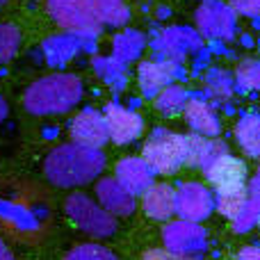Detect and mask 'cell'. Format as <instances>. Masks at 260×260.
I'll return each mask as SVG.
<instances>
[{
  "label": "cell",
  "mask_w": 260,
  "mask_h": 260,
  "mask_svg": "<svg viewBox=\"0 0 260 260\" xmlns=\"http://www.w3.org/2000/svg\"><path fill=\"white\" fill-rule=\"evenodd\" d=\"M105 169V155L99 148L82 146V144H64L50 151L46 157L44 171L48 180L57 187H76L91 183Z\"/></svg>",
  "instance_id": "obj_1"
},
{
  "label": "cell",
  "mask_w": 260,
  "mask_h": 260,
  "mask_svg": "<svg viewBox=\"0 0 260 260\" xmlns=\"http://www.w3.org/2000/svg\"><path fill=\"white\" fill-rule=\"evenodd\" d=\"M82 99V80L71 73H55L32 82L23 96V105L32 114H62Z\"/></svg>",
  "instance_id": "obj_2"
},
{
  "label": "cell",
  "mask_w": 260,
  "mask_h": 260,
  "mask_svg": "<svg viewBox=\"0 0 260 260\" xmlns=\"http://www.w3.org/2000/svg\"><path fill=\"white\" fill-rule=\"evenodd\" d=\"M185 155H187V135L169 133V130L153 133L142 148V157L155 174L162 176L176 174L185 165Z\"/></svg>",
  "instance_id": "obj_3"
},
{
  "label": "cell",
  "mask_w": 260,
  "mask_h": 260,
  "mask_svg": "<svg viewBox=\"0 0 260 260\" xmlns=\"http://www.w3.org/2000/svg\"><path fill=\"white\" fill-rule=\"evenodd\" d=\"M46 7L53 21L73 35L94 37L101 32L103 21L89 0H46Z\"/></svg>",
  "instance_id": "obj_4"
},
{
  "label": "cell",
  "mask_w": 260,
  "mask_h": 260,
  "mask_svg": "<svg viewBox=\"0 0 260 260\" xmlns=\"http://www.w3.org/2000/svg\"><path fill=\"white\" fill-rule=\"evenodd\" d=\"M64 210H67L69 219L73 224L80 226L85 233L94 235V238H110L114 233V229H117L112 212H108L103 206L94 203L85 194H71L67 199Z\"/></svg>",
  "instance_id": "obj_5"
},
{
  "label": "cell",
  "mask_w": 260,
  "mask_h": 260,
  "mask_svg": "<svg viewBox=\"0 0 260 260\" xmlns=\"http://www.w3.org/2000/svg\"><path fill=\"white\" fill-rule=\"evenodd\" d=\"M162 242L169 251L178 253V256H197V253L206 251V231L203 226H199V221H189V219H178L171 221L165 226L162 231Z\"/></svg>",
  "instance_id": "obj_6"
},
{
  "label": "cell",
  "mask_w": 260,
  "mask_h": 260,
  "mask_svg": "<svg viewBox=\"0 0 260 260\" xmlns=\"http://www.w3.org/2000/svg\"><path fill=\"white\" fill-rule=\"evenodd\" d=\"M197 30L203 39H231L235 35V12L231 5L206 0L197 9Z\"/></svg>",
  "instance_id": "obj_7"
},
{
  "label": "cell",
  "mask_w": 260,
  "mask_h": 260,
  "mask_svg": "<svg viewBox=\"0 0 260 260\" xmlns=\"http://www.w3.org/2000/svg\"><path fill=\"white\" fill-rule=\"evenodd\" d=\"M201 46V35L187 30V27H167L153 41V48L162 59H171V62H183L192 50Z\"/></svg>",
  "instance_id": "obj_8"
},
{
  "label": "cell",
  "mask_w": 260,
  "mask_h": 260,
  "mask_svg": "<svg viewBox=\"0 0 260 260\" xmlns=\"http://www.w3.org/2000/svg\"><path fill=\"white\" fill-rule=\"evenodd\" d=\"M212 194L201 183H183L176 189V212L180 219L203 221L212 212Z\"/></svg>",
  "instance_id": "obj_9"
},
{
  "label": "cell",
  "mask_w": 260,
  "mask_h": 260,
  "mask_svg": "<svg viewBox=\"0 0 260 260\" xmlns=\"http://www.w3.org/2000/svg\"><path fill=\"white\" fill-rule=\"evenodd\" d=\"M105 123H108V135L114 144L123 146V144H130L142 135L144 130V119L139 117L137 112L128 108H121V105L112 103L105 108Z\"/></svg>",
  "instance_id": "obj_10"
},
{
  "label": "cell",
  "mask_w": 260,
  "mask_h": 260,
  "mask_svg": "<svg viewBox=\"0 0 260 260\" xmlns=\"http://www.w3.org/2000/svg\"><path fill=\"white\" fill-rule=\"evenodd\" d=\"M71 139L82 146L101 148L110 139L105 117L94 110H85L71 121Z\"/></svg>",
  "instance_id": "obj_11"
},
{
  "label": "cell",
  "mask_w": 260,
  "mask_h": 260,
  "mask_svg": "<svg viewBox=\"0 0 260 260\" xmlns=\"http://www.w3.org/2000/svg\"><path fill=\"white\" fill-rule=\"evenodd\" d=\"M206 176L217 189L235 187V185H244L247 180V167L240 157L221 153L217 160H212L206 167Z\"/></svg>",
  "instance_id": "obj_12"
},
{
  "label": "cell",
  "mask_w": 260,
  "mask_h": 260,
  "mask_svg": "<svg viewBox=\"0 0 260 260\" xmlns=\"http://www.w3.org/2000/svg\"><path fill=\"white\" fill-rule=\"evenodd\" d=\"M155 171L144 157H123L117 162V180L133 194H144L153 185Z\"/></svg>",
  "instance_id": "obj_13"
},
{
  "label": "cell",
  "mask_w": 260,
  "mask_h": 260,
  "mask_svg": "<svg viewBox=\"0 0 260 260\" xmlns=\"http://www.w3.org/2000/svg\"><path fill=\"white\" fill-rule=\"evenodd\" d=\"M178 64L171 59H160V62H142L137 69V82L144 96H155L160 89H165L176 76Z\"/></svg>",
  "instance_id": "obj_14"
},
{
  "label": "cell",
  "mask_w": 260,
  "mask_h": 260,
  "mask_svg": "<svg viewBox=\"0 0 260 260\" xmlns=\"http://www.w3.org/2000/svg\"><path fill=\"white\" fill-rule=\"evenodd\" d=\"M96 194H99L101 206L112 215L126 217L135 210V194L128 192L117 178H103L96 185Z\"/></svg>",
  "instance_id": "obj_15"
},
{
  "label": "cell",
  "mask_w": 260,
  "mask_h": 260,
  "mask_svg": "<svg viewBox=\"0 0 260 260\" xmlns=\"http://www.w3.org/2000/svg\"><path fill=\"white\" fill-rule=\"evenodd\" d=\"M142 208L151 219H157V221L169 219L176 212V189H171L169 185L153 183L151 187L144 192Z\"/></svg>",
  "instance_id": "obj_16"
},
{
  "label": "cell",
  "mask_w": 260,
  "mask_h": 260,
  "mask_svg": "<svg viewBox=\"0 0 260 260\" xmlns=\"http://www.w3.org/2000/svg\"><path fill=\"white\" fill-rule=\"evenodd\" d=\"M226 153L224 142L215 137H206V135H187V155H185V165L187 167H201L206 169L212 160Z\"/></svg>",
  "instance_id": "obj_17"
},
{
  "label": "cell",
  "mask_w": 260,
  "mask_h": 260,
  "mask_svg": "<svg viewBox=\"0 0 260 260\" xmlns=\"http://www.w3.org/2000/svg\"><path fill=\"white\" fill-rule=\"evenodd\" d=\"M185 114V121L189 123V128L199 135H206V137H217L221 133V126H219V119H217L215 110L201 99H192L187 101L183 110Z\"/></svg>",
  "instance_id": "obj_18"
},
{
  "label": "cell",
  "mask_w": 260,
  "mask_h": 260,
  "mask_svg": "<svg viewBox=\"0 0 260 260\" xmlns=\"http://www.w3.org/2000/svg\"><path fill=\"white\" fill-rule=\"evenodd\" d=\"M235 139H238L240 148L244 151V155L258 160L260 157V117L256 114H247L238 121L235 126Z\"/></svg>",
  "instance_id": "obj_19"
},
{
  "label": "cell",
  "mask_w": 260,
  "mask_h": 260,
  "mask_svg": "<svg viewBox=\"0 0 260 260\" xmlns=\"http://www.w3.org/2000/svg\"><path fill=\"white\" fill-rule=\"evenodd\" d=\"M78 53V35H59V37H50L44 41V55L46 62L53 67H62V64L71 62Z\"/></svg>",
  "instance_id": "obj_20"
},
{
  "label": "cell",
  "mask_w": 260,
  "mask_h": 260,
  "mask_svg": "<svg viewBox=\"0 0 260 260\" xmlns=\"http://www.w3.org/2000/svg\"><path fill=\"white\" fill-rule=\"evenodd\" d=\"M146 46V37L137 30H126L121 35L114 37L112 41V57L119 59V62H133V59L139 57V53Z\"/></svg>",
  "instance_id": "obj_21"
},
{
  "label": "cell",
  "mask_w": 260,
  "mask_h": 260,
  "mask_svg": "<svg viewBox=\"0 0 260 260\" xmlns=\"http://www.w3.org/2000/svg\"><path fill=\"white\" fill-rule=\"evenodd\" d=\"M249 201V189L244 185H235V187H224L217 189V210L231 221L240 215L244 203Z\"/></svg>",
  "instance_id": "obj_22"
},
{
  "label": "cell",
  "mask_w": 260,
  "mask_h": 260,
  "mask_svg": "<svg viewBox=\"0 0 260 260\" xmlns=\"http://www.w3.org/2000/svg\"><path fill=\"white\" fill-rule=\"evenodd\" d=\"M187 105V91L180 85H167L155 94V108L167 117H176L180 114Z\"/></svg>",
  "instance_id": "obj_23"
},
{
  "label": "cell",
  "mask_w": 260,
  "mask_h": 260,
  "mask_svg": "<svg viewBox=\"0 0 260 260\" xmlns=\"http://www.w3.org/2000/svg\"><path fill=\"white\" fill-rule=\"evenodd\" d=\"M94 9L99 12L101 21L110 25H126L130 18V9L123 0H89Z\"/></svg>",
  "instance_id": "obj_24"
},
{
  "label": "cell",
  "mask_w": 260,
  "mask_h": 260,
  "mask_svg": "<svg viewBox=\"0 0 260 260\" xmlns=\"http://www.w3.org/2000/svg\"><path fill=\"white\" fill-rule=\"evenodd\" d=\"M235 87L242 91H260V59H242L238 64Z\"/></svg>",
  "instance_id": "obj_25"
},
{
  "label": "cell",
  "mask_w": 260,
  "mask_h": 260,
  "mask_svg": "<svg viewBox=\"0 0 260 260\" xmlns=\"http://www.w3.org/2000/svg\"><path fill=\"white\" fill-rule=\"evenodd\" d=\"M96 71H99V76L103 78L105 82H110L112 87H117V89H121L123 82H126V71H123V62H119V59L114 57H99L94 62Z\"/></svg>",
  "instance_id": "obj_26"
},
{
  "label": "cell",
  "mask_w": 260,
  "mask_h": 260,
  "mask_svg": "<svg viewBox=\"0 0 260 260\" xmlns=\"http://www.w3.org/2000/svg\"><path fill=\"white\" fill-rule=\"evenodd\" d=\"M206 82H208V91L219 101L231 99L235 91V78H231L229 73L221 71V69H215V71L208 73Z\"/></svg>",
  "instance_id": "obj_27"
},
{
  "label": "cell",
  "mask_w": 260,
  "mask_h": 260,
  "mask_svg": "<svg viewBox=\"0 0 260 260\" xmlns=\"http://www.w3.org/2000/svg\"><path fill=\"white\" fill-rule=\"evenodd\" d=\"M258 219H260V197H249V201L244 203L240 215L233 219V231L235 233H247L253 226H258Z\"/></svg>",
  "instance_id": "obj_28"
},
{
  "label": "cell",
  "mask_w": 260,
  "mask_h": 260,
  "mask_svg": "<svg viewBox=\"0 0 260 260\" xmlns=\"http://www.w3.org/2000/svg\"><path fill=\"white\" fill-rule=\"evenodd\" d=\"M21 46V32L9 23H0V64L9 62L18 53Z\"/></svg>",
  "instance_id": "obj_29"
},
{
  "label": "cell",
  "mask_w": 260,
  "mask_h": 260,
  "mask_svg": "<svg viewBox=\"0 0 260 260\" xmlns=\"http://www.w3.org/2000/svg\"><path fill=\"white\" fill-rule=\"evenodd\" d=\"M64 260H117V256L101 244H80L71 249Z\"/></svg>",
  "instance_id": "obj_30"
},
{
  "label": "cell",
  "mask_w": 260,
  "mask_h": 260,
  "mask_svg": "<svg viewBox=\"0 0 260 260\" xmlns=\"http://www.w3.org/2000/svg\"><path fill=\"white\" fill-rule=\"evenodd\" d=\"M231 9L240 16H260V0H231Z\"/></svg>",
  "instance_id": "obj_31"
},
{
  "label": "cell",
  "mask_w": 260,
  "mask_h": 260,
  "mask_svg": "<svg viewBox=\"0 0 260 260\" xmlns=\"http://www.w3.org/2000/svg\"><path fill=\"white\" fill-rule=\"evenodd\" d=\"M142 260H189L187 256H178V253L169 251V249H151L142 256Z\"/></svg>",
  "instance_id": "obj_32"
},
{
  "label": "cell",
  "mask_w": 260,
  "mask_h": 260,
  "mask_svg": "<svg viewBox=\"0 0 260 260\" xmlns=\"http://www.w3.org/2000/svg\"><path fill=\"white\" fill-rule=\"evenodd\" d=\"M238 260H260V247H244L238 253Z\"/></svg>",
  "instance_id": "obj_33"
},
{
  "label": "cell",
  "mask_w": 260,
  "mask_h": 260,
  "mask_svg": "<svg viewBox=\"0 0 260 260\" xmlns=\"http://www.w3.org/2000/svg\"><path fill=\"white\" fill-rule=\"evenodd\" d=\"M249 197H260V167L258 171L251 176V180H249Z\"/></svg>",
  "instance_id": "obj_34"
},
{
  "label": "cell",
  "mask_w": 260,
  "mask_h": 260,
  "mask_svg": "<svg viewBox=\"0 0 260 260\" xmlns=\"http://www.w3.org/2000/svg\"><path fill=\"white\" fill-rule=\"evenodd\" d=\"M0 260H14V256H12V251L7 249V244L0 240Z\"/></svg>",
  "instance_id": "obj_35"
},
{
  "label": "cell",
  "mask_w": 260,
  "mask_h": 260,
  "mask_svg": "<svg viewBox=\"0 0 260 260\" xmlns=\"http://www.w3.org/2000/svg\"><path fill=\"white\" fill-rule=\"evenodd\" d=\"M5 117H7V103H5V99L0 96V123H3Z\"/></svg>",
  "instance_id": "obj_36"
},
{
  "label": "cell",
  "mask_w": 260,
  "mask_h": 260,
  "mask_svg": "<svg viewBox=\"0 0 260 260\" xmlns=\"http://www.w3.org/2000/svg\"><path fill=\"white\" fill-rule=\"evenodd\" d=\"M5 3H7V0H0V5H5Z\"/></svg>",
  "instance_id": "obj_37"
},
{
  "label": "cell",
  "mask_w": 260,
  "mask_h": 260,
  "mask_svg": "<svg viewBox=\"0 0 260 260\" xmlns=\"http://www.w3.org/2000/svg\"><path fill=\"white\" fill-rule=\"evenodd\" d=\"M258 229H260V219H258Z\"/></svg>",
  "instance_id": "obj_38"
},
{
  "label": "cell",
  "mask_w": 260,
  "mask_h": 260,
  "mask_svg": "<svg viewBox=\"0 0 260 260\" xmlns=\"http://www.w3.org/2000/svg\"><path fill=\"white\" fill-rule=\"evenodd\" d=\"M201 3H206V0H201Z\"/></svg>",
  "instance_id": "obj_39"
}]
</instances>
